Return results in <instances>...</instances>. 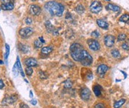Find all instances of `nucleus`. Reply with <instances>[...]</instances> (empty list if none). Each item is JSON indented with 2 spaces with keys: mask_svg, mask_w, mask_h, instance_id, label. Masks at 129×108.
<instances>
[{
  "mask_svg": "<svg viewBox=\"0 0 129 108\" xmlns=\"http://www.w3.org/2000/svg\"><path fill=\"white\" fill-rule=\"evenodd\" d=\"M45 27L47 28V30L51 33V32H54V27L53 25H51V21H47L46 22H45Z\"/></svg>",
  "mask_w": 129,
  "mask_h": 108,
  "instance_id": "obj_19",
  "label": "nucleus"
},
{
  "mask_svg": "<svg viewBox=\"0 0 129 108\" xmlns=\"http://www.w3.org/2000/svg\"><path fill=\"white\" fill-rule=\"evenodd\" d=\"M95 108H105V106L102 103H98L95 105Z\"/></svg>",
  "mask_w": 129,
  "mask_h": 108,
  "instance_id": "obj_33",
  "label": "nucleus"
},
{
  "mask_svg": "<svg viewBox=\"0 0 129 108\" xmlns=\"http://www.w3.org/2000/svg\"><path fill=\"white\" fill-rule=\"evenodd\" d=\"M102 4L99 1H94L90 6V10L94 13H99L102 10Z\"/></svg>",
  "mask_w": 129,
  "mask_h": 108,
  "instance_id": "obj_5",
  "label": "nucleus"
},
{
  "mask_svg": "<svg viewBox=\"0 0 129 108\" xmlns=\"http://www.w3.org/2000/svg\"><path fill=\"white\" fill-rule=\"evenodd\" d=\"M20 108H29L28 106L25 104H20Z\"/></svg>",
  "mask_w": 129,
  "mask_h": 108,
  "instance_id": "obj_35",
  "label": "nucleus"
},
{
  "mask_svg": "<svg viewBox=\"0 0 129 108\" xmlns=\"http://www.w3.org/2000/svg\"><path fill=\"white\" fill-rule=\"evenodd\" d=\"M97 23L98 26L102 29H108V23L105 19H97Z\"/></svg>",
  "mask_w": 129,
  "mask_h": 108,
  "instance_id": "obj_12",
  "label": "nucleus"
},
{
  "mask_svg": "<svg viewBox=\"0 0 129 108\" xmlns=\"http://www.w3.org/2000/svg\"><path fill=\"white\" fill-rule=\"evenodd\" d=\"M8 1H9V0H2V4H7L8 2H10Z\"/></svg>",
  "mask_w": 129,
  "mask_h": 108,
  "instance_id": "obj_38",
  "label": "nucleus"
},
{
  "mask_svg": "<svg viewBox=\"0 0 129 108\" xmlns=\"http://www.w3.org/2000/svg\"><path fill=\"white\" fill-rule=\"evenodd\" d=\"M0 64H3V62H2V61H0Z\"/></svg>",
  "mask_w": 129,
  "mask_h": 108,
  "instance_id": "obj_41",
  "label": "nucleus"
},
{
  "mask_svg": "<svg viewBox=\"0 0 129 108\" xmlns=\"http://www.w3.org/2000/svg\"><path fill=\"white\" fill-rule=\"evenodd\" d=\"M19 68L17 65V64L16 63V64L14 65L13 68V76L14 77H16L18 76V73H19Z\"/></svg>",
  "mask_w": 129,
  "mask_h": 108,
  "instance_id": "obj_23",
  "label": "nucleus"
},
{
  "mask_svg": "<svg viewBox=\"0 0 129 108\" xmlns=\"http://www.w3.org/2000/svg\"><path fill=\"white\" fill-rule=\"evenodd\" d=\"M17 98L15 96H12L11 97H8V98H6L3 102H2V104H13V102H15L16 101Z\"/></svg>",
  "mask_w": 129,
  "mask_h": 108,
  "instance_id": "obj_14",
  "label": "nucleus"
},
{
  "mask_svg": "<svg viewBox=\"0 0 129 108\" xmlns=\"http://www.w3.org/2000/svg\"><path fill=\"white\" fill-rule=\"evenodd\" d=\"M39 76H40V78H42V79H47V77H48V76L44 73V72H42V71H39Z\"/></svg>",
  "mask_w": 129,
  "mask_h": 108,
  "instance_id": "obj_31",
  "label": "nucleus"
},
{
  "mask_svg": "<svg viewBox=\"0 0 129 108\" xmlns=\"http://www.w3.org/2000/svg\"><path fill=\"white\" fill-rule=\"evenodd\" d=\"M122 48L125 50H129V40H127L122 45Z\"/></svg>",
  "mask_w": 129,
  "mask_h": 108,
  "instance_id": "obj_25",
  "label": "nucleus"
},
{
  "mask_svg": "<svg viewBox=\"0 0 129 108\" xmlns=\"http://www.w3.org/2000/svg\"><path fill=\"white\" fill-rule=\"evenodd\" d=\"M93 90H94V94L96 95V96H97V97L100 96V95L102 93V88H101L100 86L95 85L94 87V88H93Z\"/></svg>",
  "mask_w": 129,
  "mask_h": 108,
  "instance_id": "obj_16",
  "label": "nucleus"
},
{
  "mask_svg": "<svg viewBox=\"0 0 129 108\" xmlns=\"http://www.w3.org/2000/svg\"><path fill=\"white\" fill-rule=\"evenodd\" d=\"M19 35L21 36L22 38H28L30 37L33 33V30L31 28H22L19 31Z\"/></svg>",
  "mask_w": 129,
  "mask_h": 108,
  "instance_id": "obj_4",
  "label": "nucleus"
},
{
  "mask_svg": "<svg viewBox=\"0 0 129 108\" xmlns=\"http://www.w3.org/2000/svg\"><path fill=\"white\" fill-rule=\"evenodd\" d=\"M25 64H26L28 67H31V68L32 67H36V66H37V64H38L37 61L35 59H33V58H28V59H26L25 61Z\"/></svg>",
  "mask_w": 129,
  "mask_h": 108,
  "instance_id": "obj_10",
  "label": "nucleus"
},
{
  "mask_svg": "<svg viewBox=\"0 0 129 108\" xmlns=\"http://www.w3.org/2000/svg\"><path fill=\"white\" fill-rule=\"evenodd\" d=\"M30 102H31V104H33V105H36V103H37V102H36V100H31Z\"/></svg>",
  "mask_w": 129,
  "mask_h": 108,
  "instance_id": "obj_37",
  "label": "nucleus"
},
{
  "mask_svg": "<svg viewBox=\"0 0 129 108\" xmlns=\"http://www.w3.org/2000/svg\"><path fill=\"white\" fill-rule=\"evenodd\" d=\"M30 96L32 98L33 97V93H32V91H30Z\"/></svg>",
  "mask_w": 129,
  "mask_h": 108,
  "instance_id": "obj_40",
  "label": "nucleus"
},
{
  "mask_svg": "<svg viewBox=\"0 0 129 108\" xmlns=\"http://www.w3.org/2000/svg\"><path fill=\"white\" fill-rule=\"evenodd\" d=\"M105 8H106L107 10H112V11H114V12H117V11H119L120 10L119 6H117L116 5H114V4H111V3H109Z\"/></svg>",
  "mask_w": 129,
  "mask_h": 108,
  "instance_id": "obj_15",
  "label": "nucleus"
},
{
  "mask_svg": "<svg viewBox=\"0 0 129 108\" xmlns=\"http://www.w3.org/2000/svg\"><path fill=\"white\" fill-rule=\"evenodd\" d=\"M5 47H6V53L5 54V59L7 62V59H8V55H9V53H10V47L8 44H6Z\"/></svg>",
  "mask_w": 129,
  "mask_h": 108,
  "instance_id": "obj_27",
  "label": "nucleus"
},
{
  "mask_svg": "<svg viewBox=\"0 0 129 108\" xmlns=\"http://www.w3.org/2000/svg\"><path fill=\"white\" fill-rule=\"evenodd\" d=\"M14 8V5L13 2H8L7 4H2L1 8L3 10H11Z\"/></svg>",
  "mask_w": 129,
  "mask_h": 108,
  "instance_id": "obj_13",
  "label": "nucleus"
},
{
  "mask_svg": "<svg viewBox=\"0 0 129 108\" xmlns=\"http://www.w3.org/2000/svg\"><path fill=\"white\" fill-rule=\"evenodd\" d=\"M29 12L33 16H38L41 13V8L37 5H31L29 8Z\"/></svg>",
  "mask_w": 129,
  "mask_h": 108,
  "instance_id": "obj_8",
  "label": "nucleus"
},
{
  "mask_svg": "<svg viewBox=\"0 0 129 108\" xmlns=\"http://www.w3.org/2000/svg\"><path fill=\"white\" fill-rule=\"evenodd\" d=\"M104 42H105V45L108 47V48H111L114 45V42H115V38L114 36L112 35H108L105 36L104 39Z\"/></svg>",
  "mask_w": 129,
  "mask_h": 108,
  "instance_id": "obj_7",
  "label": "nucleus"
},
{
  "mask_svg": "<svg viewBox=\"0 0 129 108\" xmlns=\"http://www.w3.org/2000/svg\"><path fill=\"white\" fill-rule=\"evenodd\" d=\"M125 101H126V100L124 99V98L120 99V100H119V101H116V102L114 103V108H119L120 107H122V106L125 103Z\"/></svg>",
  "mask_w": 129,
  "mask_h": 108,
  "instance_id": "obj_18",
  "label": "nucleus"
},
{
  "mask_svg": "<svg viewBox=\"0 0 129 108\" xmlns=\"http://www.w3.org/2000/svg\"><path fill=\"white\" fill-rule=\"evenodd\" d=\"M0 10H1V9H0Z\"/></svg>",
  "mask_w": 129,
  "mask_h": 108,
  "instance_id": "obj_43",
  "label": "nucleus"
},
{
  "mask_svg": "<svg viewBox=\"0 0 129 108\" xmlns=\"http://www.w3.org/2000/svg\"><path fill=\"white\" fill-rule=\"evenodd\" d=\"M4 88V83L2 81V80L0 79V89H2Z\"/></svg>",
  "mask_w": 129,
  "mask_h": 108,
  "instance_id": "obj_36",
  "label": "nucleus"
},
{
  "mask_svg": "<svg viewBox=\"0 0 129 108\" xmlns=\"http://www.w3.org/2000/svg\"><path fill=\"white\" fill-rule=\"evenodd\" d=\"M91 97V92L88 88H85L81 91V98L84 101H88Z\"/></svg>",
  "mask_w": 129,
  "mask_h": 108,
  "instance_id": "obj_9",
  "label": "nucleus"
},
{
  "mask_svg": "<svg viewBox=\"0 0 129 108\" xmlns=\"http://www.w3.org/2000/svg\"><path fill=\"white\" fill-rule=\"evenodd\" d=\"M111 55L112 56H114V58H120V53L117 50H113L111 51Z\"/></svg>",
  "mask_w": 129,
  "mask_h": 108,
  "instance_id": "obj_26",
  "label": "nucleus"
},
{
  "mask_svg": "<svg viewBox=\"0 0 129 108\" xmlns=\"http://www.w3.org/2000/svg\"><path fill=\"white\" fill-rule=\"evenodd\" d=\"M19 46H21L20 50H21L22 51L23 53H26L28 51V48L27 46H25V45H19Z\"/></svg>",
  "mask_w": 129,
  "mask_h": 108,
  "instance_id": "obj_29",
  "label": "nucleus"
},
{
  "mask_svg": "<svg viewBox=\"0 0 129 108\" xmlns=\"http://www.w3.org/2000/svg\"><path fill=\"white\" fill-rule=\"evenodd\" d=\"M45 8L47 10L51 15L61 16L64 11V6L54 1H50L45 5Z\"/></svg>",
  "mask_w": 129,
  "mask_h": 108,
  "instance_id": "obj_1",
  "label": "nucleus"
},
{
  "mask_svg": "<svg viewBox=\"0 0 129 108\" xmlns=\"http://www.w3.org/2000/svg\"><path fill=\"white\" fill-rule=\"evenodd\" d=\"M52 50H53L52 47L48 46V47H44V48H42V50H41V52H42V54H45V55H47V54H49L50 53H51Z\"/></svg>",
  "mask_w": 129,
  "mask_h": 108,
  "instance_id": "obj_17",
  "label": "nucleus"
},
{
  "mask_svg": "<svg viewBox=\"0 0 129 108\" xmlns=\"http://www.w3.org/2000/svg\"><path fill=\"white\" fill-rule=\"evenodd\" d=\"M42 45H43V43H42L39 39L34 41V47H35L36 48H42Z\"/></svg>",
  "mask_w": 129,
  "mask_h": 108,
  "instance_id": "obj_22",
  "label": "nucleus"
},
{
  "mask_svg": "<svg viewBox=\"0 0 129 108\" xmlns=\"http://www.w3.org/2000/svg\"><path fill=\"white\" fill-rule=\"evenodd\" d=\"M25 22H26L27 25H31V24L32 23V19L28 17V18H27V19H25Z\"/></svg>",
  "mask_w": 129,
  "mask_h": 108,
  "instance_id": "obj_34",
  "label": "nucleus"
},
{
  "mask_svg": "<svg viewBox=\"0 0 129 108\" xmlns=\"http://www.w3.org/2000/svg\"><path fill=\"white\" fill-rule=\"evenodd\" d=\"M107 2H110V0H106Z\"/></svg>",
  "mask_w": 129,
  "mask_h": 108,
  "instance_id": "obj_42",
  "label": "nucleus"
},
{
  "mask_svg": "<svg viewBox=\"0 0 129 108\" xmlns=\"http://www.w3.org/2000/svg\"><path fill=\"white\" fill-rule=\"evenodd\" d=\"M70 51L73 59L80 62L84 56L85 50L83 49V47L80 44H79V43H74V44L71 45Z\"/></svg>",
  "mask_w": 129,
  "mask_h": 108,
  "instance_id": "obj_2",
  "label": "nucleus"
},
{
  "mask_svg": "<svg viewBox=\"0 0 129 108\" xmlns=\"http://www.w3.org/2000/svg\"><path fill=\"white\" fill-rule=\"evenodd\" d=\"M99 36H100V34L97 30H95L91 33V36H93L94 38H98V37H99Z\"/></svg>",
  "mask_w": 129,
  "mask_h": 108,
  "instance_id": "obj_32",
  "label": "nucleus"
},
{
  "mask_svg": "<svg viewBox=\"0 0 129 108\" xmlns=\"http://www.w3.org/2000/svg\"><path fill=\"white\" fill-rule=\"evenodd\" d=\"M93 61V58L92 56L90 55L89 53H88V51H85V53H84V56L80 61V63L82 64L83 66H89L91 64Z\"/></svg>",
  "mask_w": 129,
  "mask_h": 108,
  "instance_id": "obj_3",
  "label": "nucleus"
},
{
  "mask_svg": "<svg viewBox=\"0 0 129 108\" xmlns=\"http://www.w3.org/2000/svg\"><path fill=\"white\" fill-rule=\"evenodd\" d=\"M87 43H88V45L90 48L91 50H94V51H97L100 49V45H99V43L95 40V39H88L87 41Z\"/></svg>",
  "mask_w": 129,
  "mask_h": 108,
  "instance_id": "obj_6",
  "label": "nucleus"
},
{
  "mask_svg": "<svg viewBox=\"0 0 129 108\" xmlns=\"http://www.w3.org/2000/svg\"><path fill=\"white\" fill-rule=\"evenodd\" d=\"M76 12L79 13V14H82V13H83L84 11H85V8L83 7V5H78V6L76 7Z\"/></svg>",
  "mask_w": 129,
  "mask_h": 108,
  "instance_id": "obj_24",
  "label": "nucleus"
},
{
  "mask_svg": "<svg viewBox=\"0 0 129 108\" xmlns=\"http://www.w3.org/2000/svg\"><path fill=\"white\" fill-rule=\"evenodd\" d=\"M109 68L108 66L105 65V64H101L97 68V73L100 76H103L108 70Z\"/></svg>",
  "mask_w": 129,
  "mask_h": 108,
  "instance_id": "obj_11",
  "label": "nucleus"
},
{
  "mask_svg": "<svg viewBox=\"0 0 129 108\" xmlns=\"http://www.w3.org/2000/svg\"><path fill=\"white\" fill-rule=\"evenodd\" d=\"M25 73L27 76H31L33 73V69L31 67H27L25 69Z\"/></svg>",
  "mask_w": 129,
  "mask_h": 108,
  "instance_id": "obj_28",
  "label": "nucleus"
},
{
  "mask_svg": "<svg viewBox=\"0 0 129 108\" xmlns=\"http://www.w3.org/2000/svg\"><path fill=\"white\" fill-rule=\"evenodd\" d=\"M64 88H67V89H70V88H72V85H73V84H72V81L70 80V79H67L65 81H64Z\"/></svg>",
  "mask_w": 129,
  "mask_h": 108,
  "instance_id": "obj_21",
  "label": "nucleus"
},
{
  "mask_svg": "<svg viewBox=\"0 0 129 108\" xmlns=\"http://www.w3.org/2000/svg\"><path fill=\"white\" fill-rule=\"evenodd\" d=\"M39 40H40L42 43H43V44H44V43H45V40L43 39V38H42V36H41V37H39Z\"/></svg>",
  "mask_w": 129,
  "mask_h": 108,
  "instance_id": "obj_39",
  "label": "nucleus"
},
{
  "mask_svg": "<svg viewBox=\"0 0 129 108\" xmlns=\"http://www.w3.org/2000/svg\"><path fill=\"white\" fill-rule=\"evenodd\" d=\"M119 21H122V22H128L129 21V15L128 14H123L120 18H119Z\"/></svg>",
  "mask_w": 129,
  "mask_h": 108,
  "instance_id": "obj_20",
  "label": "nucleus"
},
{
  "mask_svg": "<svg viewBox=\"0 0 129 108\" xmlns=\"http://www.w3.org/2000/svg\"><path fill=\"white\" fill-rule=\"evenodd\" d=\"M125 39H126V35H125V34H123V33L119 34V35L118 36V37H117V39H118V41H124Z\"/></svg>",
  "mask_w": 129,
  "mask_h": 108,
  "instance_id": "obj_30",
  "label": "nucleus"
}]
</instances>
